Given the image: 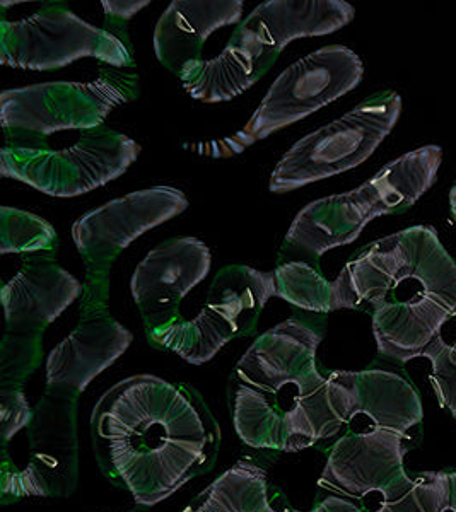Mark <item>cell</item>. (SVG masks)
Returning a JSON list of instances; mask_svg holds the SVG:
<instances>
[{"label": "cell", "instance_id": "8fae6325", "mask_svg": "<svg viewBox=\"0 0 456 512\" xmlns=\"http://www.w3.org/2000/svg\"><path fill=\"white\" fill-rule=\"evenodd\" d=\"M211 250L197 238H173L147 253L134 275L132 296L146 337L183 320V299L211 272Z\"/></svg>", "mask_w": 456, "mask_h": 512}, {"label": "cell", "instance_id": "7a4b0ae2", "mask_svg": "<svg viewBox=\"0 0 456 512\" xmlns=\"http://www.w3.org/2000/svg\"><path fill=\"white\" fill-rule=\"evenodd\" d=\"M332 309L371 315L376 345L405 364L456 313V262L431 226H412L357 251L332 282Z\"/></svg>", "mask_w": 456, "mask_h": 512}, {"label": "cell", "instance_id": "ffe728a7", "mask_svg": "<svg viewBox=\"0 0 456 512\" xmlns=\"http://www.w3.org/2000/svg\"><path fill=\"white\" fill-rule=\"evenodd\" d=\"M443 161V149L426 146L407 152L380 169L371 180L359 187L373 216L404 214L431 190Z\"/></svg>", "mask_w": 456, "mask_h": 512}, {"label": "cell", "instance_id": "5bb4252c", "mask_svg": "<svg viewBox=\"0 0 456 512\" xmlns=\"http://www.w3.org/2000/svg\"><path fill=\"white\" fill-rule=\"evenodd\" d=\"M132 340L134 335L110 315L108 303L82 299L74 332L48 354L47 384L82 393L127 352Z\"/></svg>", "mask_w": 456, "mask_h": 512}, {"label": "cell", "instance_id": "9c48e42d", "mask_svg": "<svg viewBox=\"0 0 456 512\" xmlns=\"http://www.w3.org/2000/svg\"><path fill=\"white\" fill-rule=\"evenodd\" d=\"M363 76V62L351 48L330 45L306 55L275 79L250 122L234 135V144L252 146L281 128L310 117L351 93Z\"/></svg>", "mask_w": 456, "mask_h": 512}, {"label": "cell", "instance_id": "1f68e13d", "mask_svg": "<svg viewBox=\"0 0 456 512\" xmlns=\"http://www.w3.org/2000/svg\"><path fill=\"white\" fill-rule=\"evenodd\" d=\"M450 475V509L453 512H456V472L448 473Z\"/></svg>", "mask_w": 456, "mask_h": 512}, {"label": "cell", "instance_id": "e0dca14e", "mask_svg": "<svg viewBox=\"0 0 456 512\" xmlns=\"http://www.w3.org/2000/svg\"><path fill=\"white\" fill-rule=\"evenodd\" d=\"M241 0H173L154 30V52L178 76L188 64L202 62V48L214 31L238 23Z\"/></svg>", "mask_w": 456, "mask_h": 512}, {"label": "cell", "instance_id": "3957f363", "mask_svg": "<svg viewBox=\"0 0 456 512\" xmlns=\"http://www.w3.org/2000/svg\"><path fill=\"white\" fill-rule=\"evenodd\" d=\"M315 316L296 311L257 337L234 367L229 412L246 446L298 453L342 429L316 361L323 328Z\"/></svg>", "mask_w": 456, "mask_h": 512}, {"label": "cell", "instance_id": "d4e9b609", "mask_svg": "<svg viewBox=\"0 0 456 512\" xmlns=\"http://www.w3.org/2000/svg\"><path fill=\"white\" fill-rule=\"evenodd\" d=\"M59 236L45 219L14 207L0 209V253L23 263L55 262Z\"/></svg>", "mask_w": 456, "mask_h": 512}, {"label": "cell", "instance_id": "cb8c5ba5", "mask_svg": "<svg viewBox=\"0 0 456 512\" xmlns=\"http://www.w3.org/2000/svg\"><path fill=\"white\" fill-rule=\"evenodd\" d=\"M274 275L275 296L287 301L296 311L323 316L334 311L332 282L325 279L320 262L281 248Z\"/></svg>", "mask_w": 456, "mask_h": 512}, {"label": "cell", "instance_id": "4dcf8cb0", "mask_svg": "<svg viewBox=\"0 0 456 512\" xmlns=\"http://www.w3.org/2000/svg\"><path fill=\"white\" fill-rule=\"evenodd\" d=\"M308 512H390V509L386 506L378 507V509H366V507L357 506L356 502L339 497V495H328L327 499L318 502Z\"/></svg>", "mask_w": 456, "mask_h": 512}, {"label": "cell", "instance_id": "7c38bea8", "mask_svg": "<svg viewBox=\"0 0 456 512\" xmlns=\"http://www.w3.org/2000/svg\"><path fill=\"white\" fill-rule=\"evenodd\" d=\"M328 395L335 414L344 425L366 419L375 429L409 434L424 419L421 396L400 374L386 369L332 371Z\"/></svg>", "mask_w": 456, "mask_h": 512}, {"label": "cell", "instance_id": "ba28073f", "mask_svg": "<svg viewBox=\"0 0 456 512\" xmlns=\"http://www.w3.org/2000/svg\"><path fill=\"white\" fill-rule=\"evenodd\" d=\"M188 209L185 193L173 187H154L129 193L79 217L72 239L86 265L82 299L108 303L110 270L127 246Z\"/></svg>", "mask_w": 456, "mask_h": 512}, {"label": "cell", "instance_id": "83f0119b", "mask_svg": "<svg viewBox=\"0 0 456 512\" xmlns=\"http://www.w3.org/2000/svg\"><path fill=\"white\" fill-rule=\"evenodd\" d=\"M433 364L431 384L439 403L450 410L456 419V352L453 345L446 344L439 335L424 352Z\"/></svg>", "mask_w": 456, "mask_h": 512}, {"label": "cell", "instance_id": "9a60e30c", "mask_svg": "<svg viewBox=\"0 0 456 512\" xmlns=\"http://www.w3.org/2000/svg\"><path fill=\"white\" fill-rule=\"evenodd\" d=\"M354 14L344 0H269L238 24L229 41L281 53L298 38L342 30Z\"/></svg>", "mask_w": 456, "mask_h": 512}, {"label": "cell", "instance_id": "5b68a950", "mask_svg": "<svg viewBox=\"0 0 456 512\" xmlns=\"http://www.w3.org/2000/svg\"><path fill=\"white\" fill-rule=\"evenodd\" d=\"M400 113L402 98L395 91L364 99L344 117L298 140L272 171L270 192H294L357 168L392 134Z\"/></svg>", "mask_w": 456, "mask_h": 512}, {"label": "cell", "instance_id": "ac0fdd59", "mask_svg": "<svg viewBox=\"0 0 456 512\" xmlns=\"http://www.w3.org/2000/svg\"><path fill=\"white\" fill-rule=\"evenodd\" d=\"M373 219V210L359 188L320 198L296 216L282 250L320 262L327 251L354 243Z\"/></svg>", "mask_w": 456, "mask_h": 512}, {"label": "cell", "instance_id": "d6a6232c", "mask_svg": "<svg viewBox=\"0 0 456 512\" xmlns=\"http://www.w3.org/2000/svg\"><path fill=\"white\" fill-rule=\"evenodd\" d=\"M450 207L451 214H453V217L456 219V185L450 190Z\"/></svg>", "mask_w": 456, "mask_h": 512}, {"label": "cell", "instance_id": "4316f807", "mask_svg": "<svg viewBox=\"0 0 456 512\" xmlns=\"http://www.w3.org/2000/svg\"><path fill=\"white\" fill-rule=\"evenodd\" d=\"M43 361L41 335L6 333L0 347V388L23 390L26 379Z\"/></svg>", "mask_w": 456, "mask_h": 512}, {"label": "cell", "instance_id": "7402d4cb", "mask_svg": "<svg viewBox=\"0 0 456 512\" xmlns=\"http://www.w3.org/2000/svg\"><path fill=\"white\" fill-rule=\"evenodd\" d=\"M182 512H293L274 507L264 468L241 460L205 487Z\"/></svg>", "mask_w": 456, "mask_h": 512}, {"label": "cell", "instance_id": "d6986e66", "mask_svg": "<svg viewBox=\"0 0 456 512\" xmlns=\"http://www.w3.org/2000/svg\"><path fill=\"white\" fill-rule=\"evenodd\" d=\"M279 55L265 48L229 41L219 57L188 64L178 77L192 98L205 103L229 101L257 84L274 67Z\"/></svg>", "mask_w": 456, "mask_h": 512}, {"label": "cell", "instance_id": "44dd1931", "mask_svg": "<svg viewBox=\"0 0 456 512\" xmlns=\"http://www.w3.org/2000/svg\"><path fill=\"white\" fill-rule=\"evenodd\" d=\"M275 294L274 272H260L246 265H228L212 280L205 306L223 316L233 326L236 337H250L257 333L258 318Z\"/></svg>", "mask_w": 456, "mask_h": 512}, {"label": "cell", "instance_id": "277c9868", "mask_svg": "<svg viewBox=\"0 0 456 512\" xmlns=\"http://www.w3.org/2000/svg\"><path fill=\"white\" fill-rule=\"evenodd\" d=\"M139 76L100 64L91 82H45L9 89L0 96V122L7 149L48 151V137L62 130L103 125L117 106L139 98Z\"/></svg>", "mask_w": 456, "mask_h": 512}, {"label": "cell", "instance_id": "6da1fadb", "mask_svg": "<svg viewBox=\"0 0 456 512\" xmlns=\"http://www.w3.org/2000/svg\"><path fill=\"white\" fill-rule=\"evenodd\" d=\"M91 439L106 480L137 504L156 506L211 472L221 429L193 386L139 374L98 400Z\"/></svg>", "mask_w": 456, "mask_h": 512}, {"label": "cell", "instance_id": "f1b7e54d", "mask_svg": "<svg viewBox=\"0 0 456 512\" xmlns=\"http://www.w3.org/2000/svg\"><path fill=\"white\" fill-rule=\"evenodd\" d=\"M33 419V408L19 388H0V437L2 446H9V441L19 431L26 429Z\"/></svg>", "mask_w": 456, "mask_h": 512}, {"label": "cell", "instance_id": "4fadbf2b", "mask_svg": "<svg viewBox=\"0 0 456 512\" xmlns=\"http://www.w3.org/2000/svg\"><path fill=\"white\" fill-rule=\"evenodd\" d=\"M405 454L407 436L400 432H349L330 449L320 487L359 499L364 506L371 497H378L381 506L383 494L405 473Z\"/></svg>", "mask_w": 456, "mask_h": 512}, {"label": "cell", "instance_id": "f546056e", "mask_svg": "<svg viewBox=\"0 0 456 512\" xmlns=\"http://www.w3.org/2000/svg\"><path fill=\"white\" fill-rule=\"evenodd\" d=\"M101 6L105 7V28L103 30L112 33L115 38L122 41L125 47L132 50L130 43L129 26L130 19L134 18L137 12L149 6V0H103Z\"/></svg>", "mask_w": 456, "mask_h": 512}, {"label": "cell", "instance_id": "484cf974", "mask_svg": "<svg viewBox=\"0 0 456 512\" xmlns=\"http://www.w3.org/2000/svg\"><path fill=\"white\" fill-rule=\"evenodd\" d=\"M450 475L426 472L410 478H398L383 494V504L390 512H445L450 509Z\"/></svg>", "mask_w": 456, "mask_h": 512}, {"label": "cell", "instance_id": "52a82bcc", "mask_svg": "<svg viewBox=\"0 0 456 512\" xmlns=\"http://www.w3.org/2000/svg\"><path fill=\"white\" fill-rule=\"evenodd\" d=\"M141 146L127 135L101 125L82 132L62 151H14L2 147L0 175L38 192L71 198L117 180L137 161Z\"/></svg>", "mask_w": 456, "mask_h": 512}, {"label": "cell", "instance_id": "603a6c76", "mask_svg": "<svg viewBox=\"0 0 456 512\" xmlns=\"http://www.w3.org/2000/svg\"><path fill=\"white\" fill-rule=\"evenodd\" d=\"M236 337L233 326L214 309L204 306L192 320L176 321L175 325L147 337V342L158 350L180 355L183 361L200 366L214 359V355Z\"/></svg>", "mask_w": 456, "mask_h": 512}, {"label": "cell", "instance_id": "2e32d148", "mask_svg": "<svg viewBox=\"0 0 456 512\" xmlns=\"http://www.w3.org/2000/svg\"><path fill=\"white\" fill-rule=\"evenodd\" d=\"M84 286L55 262L23 263L16 277L2 287L6 333L41 335L57 320Z\"/></svg>", "mask_w": 456, "mask_h": 512}, {"label": "cell", "instance_id": "836d02e7", "mask_svg": "<svg viewBox=\"0 0 456 512\" xmlns=\"http://www.w3.org/2000/svg\"><path fill=\"white\" fill-rule=\"evenodd\" d=\"M129 512H137V511H129Z\"/></svg>", "mask_w": 456, "mask_h": 512}, {"label": "cell", "instance_id": "8992f818", "mask_svg": "<svg viewBox=\"0 0 456 512\" xmlns=\"http://www.w3.org/2000/svg\"><path fill=\"white\" fill-rule=\"evenodd\" d=\"M81 393L47 384L33 408L28 432V463H12L9 446H2L0 504L9 506L26 497H69L79 480L77 405Z\"/></svg>", "mask_w": 456, "mask_h": 512}, {"label": "cell", "instance_id": "30bf717a", "mask_svg": "<svg viewBox=\"0 0 456 512\" xmlns=\"http://www.w3.org/2000/svg\"><path fill=\"white\" fill-rule=\"evenodd\" d=\"M0 52L2 64L16 69H60L86 57L115 69L135 67L132 50L122 41L57 4L23 21L2 19Z\"/></svg>", "mask_w": 456, "mask_h": 512}]
</instances>
